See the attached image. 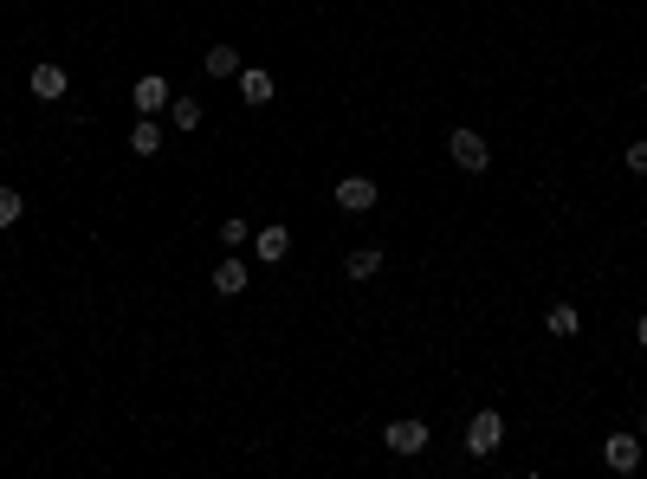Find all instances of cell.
<instances>
[{
  "label": "cell",
  "mask_w": 647,
  "mask_h": 479,
  "mask_svg": "<svg viewBox=\"0 0 647 479\" xmlns=\"http://www.w3.org/2000/svg\"><path fill=\"white\" fill-rule=\"evenodd\" d=\"M246 240H253V227H246V221H220V246H227V253H233V246H246Z\"/></svg>",
  "instance_id": "cell-17"
},
{
  "label": "cell",
  "mask_w": 647,
  "mask_h": 479,
  "mask_svg": "<svg viewBox=\"0 0 647 479\" xmlns=\"http://www.w3.org/2000/svg\"><path fill=\"white\" fill-rule=\"evenodd\" d=\"M201 72H208V78H240V52H233V46H208V52H201Z\"/></svg>",
  "instance_id": "cell-15"
},
{
  "label": "cell",
  "mask_w": 647,
  "mask_h": 479,
  "mask_svg": "<svg viewBox=\"0 0 647 479\" xmlns=\"http://www.w3.org/2000/svg\"><path fill=\"white\" fill-rule=\"evenodd\" d=\"M447 156H453V169H460V175H486L492 169V143L473 130V123H460V130L447 136Z\"/></svg>",
  "instance_id": "cell-1"
},
{
  "label": "cell",
  "mask_w": 647,
  "mask_h": 479,
  "mask_svg": "<svg viewBox=\"0 0 647 479\" xmlns=\"http://www.w3.org/2000/svg\"><path fill=\"white\" fill-rule=\"evenodd\" d=\"M272 91H279V85H272V72H266V65H240V98L253 104V111H266V104H272Z\"/></svg>",
  "instance_id": "cell-10"
},
{
  "label": "cell",
  "mask_w": 647,
  "mask_h": 479,
  "mask_svg": "<svg viewBox=\"0 0 647 479\" xmlns=\"http://www.w3.org/2000/svg\"><path fill=\"white\" fill-rule=\"evenodd\" d=\"M130 104H136V117H162V111H169V78L143 72V78H136V91H130Z\"/></svg>",
  "instance_id": "cell-6"
},
{
  "label": "cell",
  "mask_w": 647,
  "mask_h": 479,
  "mask_svg": "<svg viewBox=\"0 0 647 479\" xmlns=\"http://www.w3.org/2000/svg\"><path fill=\"white\" fill-rule=\"evenodd\" d=\"M343 279H356V285L382 279V246H356V253L343 259Z\"/></svg>",
  "instance_id": "cell-13"
},
{
  "label": "cell",
  "mask_w": 647,
  "mask_h": 479,
  "mask_svg": "<svg viewBox=\"0 0 647 479\" xmlns=\"http://www.w3.org/2000/svg\"><path fill=\"white\" fill-rule=\"evenodd\" d=\"M130 149H136V156H156V149H162V117H136L130 123Z\"/></svg>",
  "instance_id": "cell-14"
},
{
  "label": "cell",
  "mask_w": 647,
  "mask_h": 479,
  "mask_svg": "<svg viewBox=\"0 0 647 479\" xmlns=\"http://www.w3.org/2000/svg\"><path fill=\"white\" fill-rule=\"evenodd\" d=\"M382 441H389V454L415 460V454H428V421L402 415V421H389V428H382Z\"/></svg>",
  "instance_id": "cell-3"
},
{
  "label": "cell",
  "mask_w": 647,
  "mask_h": 479,
  "mask_svg": "<svg viewBox=\"0 0 647 479\" xmlns=\"http://www.w3.org/2000/svg\"><path fill=\"white\" fill-rule=\"evenodd\" d=\"M544 331H550V337H557V344H570V337H576V331H583V311H576V305H570V298H557V305H550V311H544Z\"/></svg>",
  "instance_id": "cell-11"
},
{
  "label": "cell",
  "mask_w": 647,
  "mask_h": 479,
  "mask_svg": "<svg viewBox=\"0 0 647 479\" xmlns=\"http://www.w3.org/2000/svg\"><path fill=\"white\" fill-rule=\"evenodd\" d=\"M26 85H33V98H46V104H59L65 91H72V72L65 65H52V59H39L33 72H26Z\"/></svg>",
  "instance_id": "cell-7"
},
{
  "label": "cell",
  "mask_w": 647,
  "mask_h": 479,
  "mask_svg": "<svg viewBox=\"0 0 647 479\" xmlns=\"http://www.w3.org/2000/svg\"><path fill=\"white\" fill-rule=\"evenodd\" d=\"M201 123H208V104H201V98H169V130L195 136Z\"/></svg>",
  "instance_id": "cell-12"
},
{
  "label": "cell",
  "mask_w": 647,
  "mask_h": 479,
  "mask_svg": "<svg viewBox=\"0 0 647 479\" xmlns=\"http://www.w3.org/2000/svg\"><path fill=\"white\" fill-rule=\"evenodd\" d=\"M246 285H253V266H246L240 253H227V259L214 266V292H220V298H240Z\"/></svg>",
  "instance_id": "cell-9"
},
{
  "label": "cell",
  "mask_w": 647,
  "mask_h": 479,
  "mask_svg": "<svg viewBox=\"0 0 647 479\" xmlns=\"http://www.w3.org/2000/svg\"><path fill=\"white\" fill-rule=\"evenodd\" d=\"M635 344L647 350V311H641V318H635Z\"/></svg>",
  "instance_id": "cell-19"
},
{
  "label": "cell",
  "mask_w": 647,
  "mask_h": 479,
  "mask_svg": "<svg viewBox=\"0 0 647 479\" xmlns=\"http://www.w3.org/2000/svg\"><path fill=\"white\" fill-rule=\"evenodd\" d=\"M641 434H647V402H641Z\"/></svg>",
  "instance_id": "cell-20"
},
{
  "label": "cell",
  "mask_w": 647,
  "mask_h": 479,
  "mask_svg": "<svg viewBox=\"0 0 647 479\" xmlns=\"http://www.w3.org/2000/svg\"><path fill=\"white\" fill-rule=\"evenodd\" d=\"M622 162H628V175H647V136H641V143H628Z\"/></svg>",
  "instance_id": "cell-18"
},
{
  "label": "cell",
  "mask_w": 647,
  "mask_h": 479,
  "mask_svg": "<svg viewBox=\"0 0 647 479\" xmlns=\"http://www.w3.org/2000/svg\"><path fill=\"white\" fill-rule=\"evenodd\" d=\"M641 454H647L641 434H609V441H602V460H609V473H635Z\"/></svg>",
  "instance_id": "cell-8"
},
{
  "label": "cell",
  "mask_w": 647,
  "mask_h": 479,
  "mask_svg": "<svg viewBox=\"0 0 647 479\" xmlns=\"http://www.w3.org/2000/svg\"><path fill=\"white\" fill-rule=\"evenodd\" d=\"M376 201H382L376 175H343V182H337V208H343V214H369Z\"/></svg>",
  "instance_id": "cell-4"
},
{
  "label": "cell",
  "mask_w": 647,
  "mask_h": 479,
  "mask_svg": "<svg viewBox=\"0 0 647 479\" xmlns=\"http://www.w3.org/2000/svg\"><path fill=\"white\" fill-rule=\"evenodd\" d=\"M26 221V195L13 182H0V227H20Z\"/></svg>",
  "instance_id": "cell-16"
},
{
  "label": "cell",
  "mask_w": 647,
  "mask_h": 479,
  "mask_svg": "<svg viewBox=\"0 0 647 479\" xmlns=\"http://www.w3.org/2000/svg\"><path fill=\"white\" fill-rule=\"evenodd\" d=\"M253 259L259 266H285V259H292V227H253Z\"/></svg>",
  "instance_id": "cell-5"
},
{
  "label": "cell",
  "mask_w": 647,
  "mask_h": 479,
  "mask_svg": "<svg viewBox=\"0 0 647 479\" xmlns=\"http://www.w3.org/2000/svg\"><path fill=\"white\" fill-rule=\"evenodd\" d=\"M499 447H505V415H499V408H479V415L466 421V454H473V460H492Z\"/></svg>",
  "instance_id": "cell-2"
}]
</instances>
